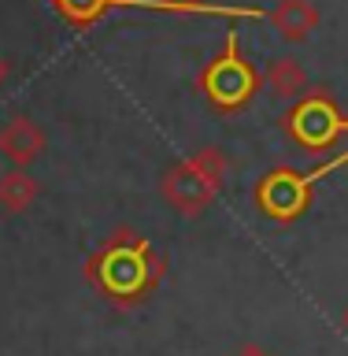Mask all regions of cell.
Masks as SVG:
<instances>
[{
	"label": "cell",
	"instance_id": "cell-1",
	"mask_svg": "<svg viewBox=\"0 0 348 356\" xmlns=\"http://www.w3.org/2000/svg\"><path fill=\"white\" fill-rule=\"evenodd\" d=\"M208 86H211V93H215L219 100H241L252 89V74L245 71V63H241V56H238V41H233V38H230L226 56L211 67Z\"/></svg>",
	"mask_w": 348,
	"mask_h": 356
},
{
	"label": "cell",
	"instance_id": "cell-2",
	"mask_svg": "<svg viewBox=\"0 0 348 356\" xmlns=\"http://www.w3.org/2000/svg\"><path fill=\"white\" fill-rule=\"evenodd\" d=\"M274 22L282 26L285 38H308L311 26H315V8L308 4V0H282L274 11Z\"/></svg>",
	"mask_w": 348,
	"mask_h": 356
},
{
	"label": "cell",
	"instance_id": "cell-3",
	"mask_svg": "<svg viewBox=\"0 0 348 356\" xmlns=\"http://www.w3.org/2000/svg\"><path fill=\"white\" fill-rule=\"evenodd\" d=\"M0 74H4V67H0Z\"/></svg>",
	"mask_w": 348,
	"mask_h": 356
}]
</instances>
